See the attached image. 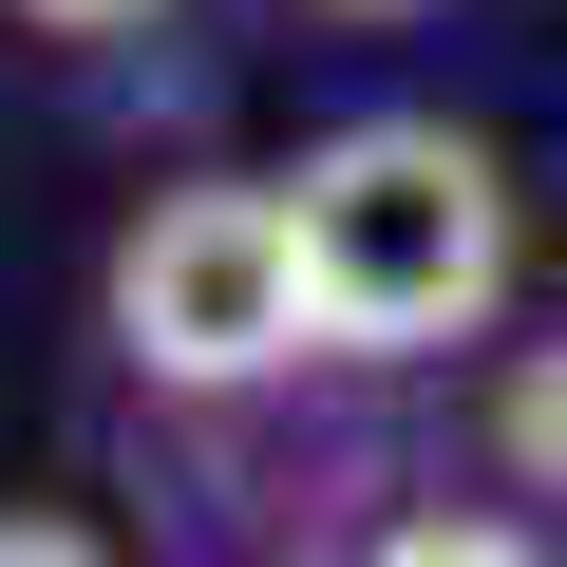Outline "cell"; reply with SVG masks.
Wrapping results in <instances>:
<instances>
[{"label": "cell", "instance_id": "obj_1", "mask_svg": "<svg viewBox=\"0 0 567 567\" xmlns=\"http://www.w3.org/2000/svg\"><path fill=\"white\" fill-rule=\"evenodd\" d=\"M284 246H303L322 360H454V341L511 322L529 208H511L492 133H454V114H341L284 171Z\"/></svg>", "mask_w": 567, "mask_h": 567}, {"label": "cell", "instance_id": "obj_2", "mask_svg": "<svg viewBox=\"0 0 567 567\" xmlns=\"http://www.w3.org/2000/svg\"><path fill=\"white\" fill-rule=\"evenodd\" d=\"M95 322L152 398H265L303 379L322 322H303V246H284V171H189L114 227L95 265Z\"/></svg>", "mask_w": 567, "mask_h": 567}, {"label": "cell", "instance_id": "obj_3", "mask_svg": "<svg viewBox=\"0 0 567 567\" xmlns=\"http://www.w3.org/2000/svg\"><path fill=\"white\" fill-rule=\"evenodd\" d=\"M473 435H492V473H511L529 511H567V322L492 360V398H473Z\"/></svg>", "mask_w": 567, "mask_h": 567}, {"label": "cell", "instance_id": "obj_4", "mask_svg": "<svg viewBox=\"0 0 567 567\" xmlns=\"http://www.w3.org/2000/svg\"><path fill=\"white\" fill-rule=\"evenodd\" d=\"M360 567H548V548H529L511 511H398V529H379Z\"/></svg>", "mask_w": 567, "mask_h": 567}, {"label": "cell", "instance_id": "obj_5", "mask_svg": "<svg viewBox=\"0 0 567 567\" xmlns=\"http://www.w3.org/2000/svg\"><path fill=\"white\" fill-rule=\"evenodd\" d=\"M0 567H114V529H76V511H0Z\"/></svg>", "mask_w": 567, "mask_h": 567}, {"label": "cell", "instance_id": "obj_6", "mask_svg": "<svg viewBox=\"0 0 567 567\" xmlns=\"http://www.w3.org/2000/svg\"><path fill=\"white\" fill-rule=\"evenodd\" d=\"M0 20H20V39H133L152 0H0Z\"/></svg>", "mask_w": 567, "mask_h": 567}, {"label": "cell", "instance_id": "obj_7", "mask_svg": "<svg viewBox=\"0 0 567 567\" xmlns=\"http://www.w3.org/2000/svg\"><path fill=\"white\" fill-rule=\"evenodd\" d=\"M322 20H435V0H322Z\"/></svg>", "mask_w": 567, "mask_h": 567}, {"label": "cell", "instance_id": "obj_8", "mask_svg": "<svg viewBox=\"0 0 567 567\" xmlns=\"http://www.w3.org/2000/svg\"><path fill=\"white\" fill-rule=\"evenodd\" d=\"M265 567H341V548H265Z\"/></svg>", "mask_w": 567, "mask_h": 567}]
</instances>
